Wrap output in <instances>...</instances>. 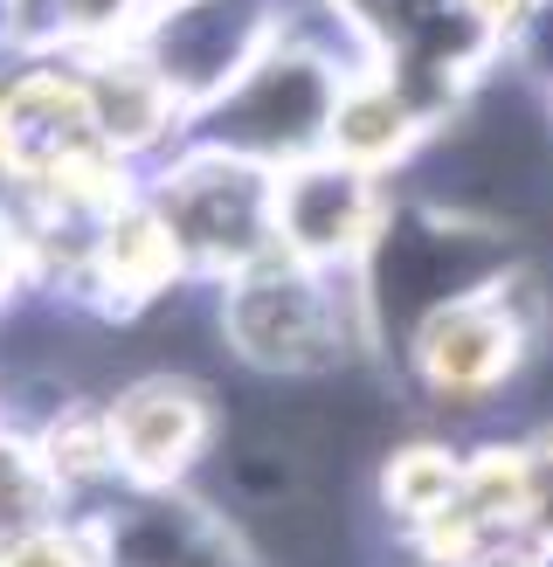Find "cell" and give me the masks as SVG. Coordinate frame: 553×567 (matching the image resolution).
Segmentation results:
<instances>
[{
	"label": "cell",
	"instance_id": "6da1fadb",
	"mask_svg": "<svg viewBox=\"0 0 553 567\" xmlns=\"http://www.w3.org/2000/svg\"><path fill=\"white\" fill-rule=\"evenodd\" d=\"M215 332L249 374L312 388L374 347V311L359 270H319L270 249L263 264L215 284Z\"/></svg>",
	"mask_w": 553,
	"mask_h": 567
},
{
	"label": "cell",
	"instance_id": "7a4b0ae2",
	"mask_svg": "<svg viewBox=\"0 0 553 567\" xmlns=\"http://www.w3.org/2000/svg\"><path fill=\"white\" fill-rule=\"evenodd\" d=\"M146 202L166 221L187 277L229 284L276 249V166L221 153L208 138H187L174 146V159H159Z\"/></svg>",
	"mask_w": 553,
	"mask_h": 567
},
{
	"label": "cell",
	"instance_id": "3957f363",
	"mask_svg": "<svg viewBox=\"0 0 553 567\" xmlns=\"http://www.w3.org/2000/svg\"><path fill=\"white\" fill-rule=\"evenodd\" d=\"M512 277L519 270H505L498 284H484V291L442 298L436 311H422V319L401 332L408 374L429 402L478 409L491 394H505V381L525 367V353H533V319L512 305Z\"/></svg>",
	"mask_w": 553,
	"mask_h": 567
},
{
	"label": "cell",
	"instance_id": "277c9868",
	"mask_svg": "<svg viewBox=\"0 0 553 567\" xmlns=\"http://www.w3.org/2000/svg\"><path fill=\"white\" fill-rule=\"evenodd\" d=\"M104 430H111L118 485L125 492H166V485H180L194 464L215 457L221 402L194 374H180V367H159V374H138L111 394Z\"/></svg>",
	"mask_w": 553,
	"mask_h": 567
},
{
	"label": "cell",
	"instance_id": "5b68a950",
	"mask_svg": "<svg viewBox=\"0 0 553 567\" xmlns=\"http://www.w3.org/2000/svg\"><path fill=\"white\" fill-rule=\"evenodd\" d=\"M387 215H395V202H387L380 174H359L332 153L276 166V249L298 264L359 270Z\"/></svg>",
	"mask_w": 553,
	"mask_h": 567
},
{
	"label": "cell",
	"instance_id": "8992f818",
	"mask_svg": "<svg viewBox=\"0 0 553 567\" xmlns=\"http://www.w3.org/2000/svg\"><path fill=\"white\" fill-rule=\"evenodd\" d=\"M91 533H97L104 567H263L221 505L194 498L180 485L125 492V505L104 513Z\"/></svg>",
	"mask_w": 553,
	"mask_h": 567
},
{
	"label": "cell",
	"instance_id": "52a82bcc",
	"mask_svg": "<svg viewBox=\"0 0 553 567\" xmlns=\"http://www.w3.org/2000/svg\"><path fill=\"white\" fill-rule=\"evenodd\" d=\"M436 125H442V118L408 91L395 70L367 63V70L346 76L340 104H332L325 153L346 159V166H359V174H380V181H387V174H401L408 159H422V146L436 138Z\"/></svg>",
	"mask_w": 553,
	"mask_h": 567
},
{
	"label": "cell",
	"instance_id": "ba28073f",
	"mask_svg": "<svg viewBox=\"0 0 553 567\" xmlns=\"http://www.w3.org/2000/svg\"><path fill=\"white\" fill-rule=\"evenodd\" d=\"M457 477H463V457H457L450 443H436V436L395 443V450L380 457V505H387V519H395L401 533L429 526L436 513H450Z\"/></svg>",
	"mask_w": 553,
	"mask_h": 567
},
{
	"label": "cell",
	"instance_id": "9c48e42d",
	"mask_svg": "<svg viewBox=\"0 0 553 567\" xmlns=\"http://www.w3.org/2000/svg\"><path fill=\"white\" fill-rule=\"evenodd\" d=\"M42 519H63V485H55L35 430H0V533Z\"/></svg>",
	"mask_w": 553,
	"mask_h": 567
},
{
	"label": "cell",
	"instance_id": "30bf717a",
	"mask_svg": "<svg viewBox=\"0 0 553 567\" xmlns=\"http://www.w3.org/2000/svg\"><path fill=\"white\" fill-rule=\"evenodd\" d=\"M0 567H104L97 533L76 519H42L21 533H0Z\"/></svg>",
	"mask_w": 553,
	"mask_h": 567
},
{
	"label": "cell",
	"instance_id": "8fae6325",
	"mask_svg": "<svg viewBox=\"0 0 553 567\" xmlns=\"http://www.w3.org/2000/svg\"><path fill=\"white\" fill-rule=\"evenodd\" d=\"M457 8L470 14V28H478V35L505 42V35H519V28L540 14V0H457Z\"/></svg>",
	"mask_w": 553,
	"mask_h": 567
},
{
	"label": "cell",
	"instance_id": "7c38bea8",
	"mask_svg": "<svg viewBox=\"0 0 553 567\" xmlns=\"http://www.w3.org/2000/svg\"><path fill=\"white\" fill-rule=\"evenodd\" d=\"M546 111H553V91H546Z\"/></svg>",
	"mask_w": 553,
	"mask_h": 567
}]
</instances>
